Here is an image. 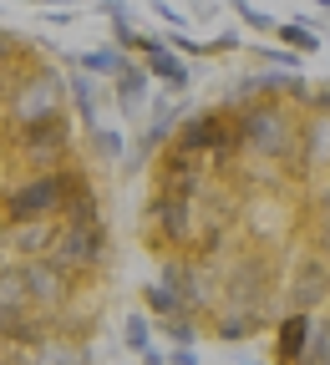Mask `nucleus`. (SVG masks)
<instances>
[{
	"instance_id": "31",
	"label": "nucleus",
	"mask_w": 330,
	"mask_h": 365,
	"mask_svg": "<svg viewBox=\"0 0 330 365\" xmlns=\"http://www.w3.org/2000/svg\"><path fill=\"white\" fill-rule=\"evenodd\" d=\"M153 16H158L168 31H188V11H178L173 0H153Z\"/></svg>"
},
{
	"instance_id": "15",
	"label": "nucleus",
	"mask_w": 330,
	"mask_h": 365,
	"mask_svg": "<svg viewBox=\"0 0 330 365\" xmlns=\"http://www.w3.org/2000/svg\"><path fill=\"white\" fill-rule=\"evenodd\" d=\"M310 325H315V314L305 309H279L274 314V345H269V365H300L305 355V340H310Z\"/></svg>"
},
{
	"instance_id": "18",
	"label": "nucleus",
	"mask_w": 330,
	"mask_h": 365,
	"mask_svg": "<svg viewBox=\"0 0 330 365\" xmlns=\"http://www.w3.org/2000/svg\"><path fill=\"white\" fill-rule=\"evenodd\" d=\"M61 71H66V112L81 132H91L102 122V86L91 76H81V71H71V66H61Z\"/></svg>"
},
{
	"instance_id": "28",
	"label": "nucleus",
	"mask_w": 330,
	"mask_h": 365,
	"mask_svg": "<svg viewBox=\"0 0 330 365\" xmlns=\"http://www.w3.org/2000/svg\"><path fill=\"white\" fill-rule=\"evenodd\" d=\"M143 314H148V319H168V314H183V309H178V299H173L158 279H148V284H143Z\"/></svg>"
},
{
	"instance_id": "29",
	"label": "nucleus",
	"mask_w": 330,
	"mask_h": 365,
	"mask_svg": "<svg viewBox=\"0 0 330 365\" xmlns=\"http://www.w3.org/2000/svg\"><path fill=\"white\" fill-rule=\"evenodd\" d=\"M234 16H239L259 41H264V36H274V21H279V16H269L264 6H254V0H234Z\"/></svg>"
},
{
	"instance_id": "19",
	"label": "nucleus",
	"mask_w": 330,
	"mask_h": 365,
	"mask_svg": "<svg viewBox=\"0 0 330 365\" xmlns=\"http://www.w3.org/2000/svg\"><path fill=\"white\" fill-rule=\"evenodd\" d=\"M26 360H31V365H97L86 340H66V335H56V330L46 335L36 350H26Z\"/></svg>"
},
{
	"instance_id": "2",
	"label": "nucleus",
	"mask_w": 330,
	"mask_h": 365,
	"mask_svg": "<svg viewBox=\"0 0 330 365\" xmlns=\"http://www.w3.org/2000/svg\"><path fill=\"white\" fill-rule=\"evenodd\" d=\"M91 182V163H66L51 173H21L11 182H0V223H21V218H56L66 198H76Z\"/></svg>"
},
{
	"instance_id": "17",
	"label": "nucleus",
	"mask_w": 330,
	"mask_h": 365,
	"mask_svg": "<svg viewBox=\"0 0 330 365\" xmlns=\"http://www.w3.org/2000/svg\"><path fill=\"white\" fill-rule=\"evenodd\" d=\"M132 56L127 51H117L112 41H102V46H86V51H61V66H71V71H81V76H91V81H112L122 66H127Z\"/></svg>"
},
{
	"instance_id": "30",
	"label": "nucleus",
	"mask_w": 330,
	"mask_h": 365,
	"mask_svg": "<svg viewBox=\"0 0 330 365\" xmlns=\"http://www.w3.org/2000/svg\"><path fill=\"white\" fill-rule=\"evenodd\" d=\"M209 46V56H234V51H244V31L239 26H224L214 41H204Z\"/></svg>"
},
{
	"instance_id": "12",
	"label": "nucleus",
	"mask_w": 330,
	"mask_h": 365,
	"mask_svg": "<svg viewBox=\"0 0 330 365\" xmlns=\"http://www.w3.org/2000/svg\"><path fill=\"white\" fill-rule=\"evenodd\" d=\"M132 56H143L137 66L148 71V81H158V91H168V97H188V86H194V66L163 46V31H143L137 46H132Z\"/></svg>"
},
{
	"instance_id": "23",
	"label": "nucleus",
	"mask_w": 330,
	"mask_h": 365,
	"mask_svg": "<svg viewBox=\"0 0 330 365\" xmlns=\"http://www.w3.org/2000/svg\"><path fill=\"white\" fill-rule=\"evenodd\" d=\"M153 335H163L168 345H194V350H199L204 319H194V314H168V319H153Z\"/></svg>"
},
{
	"instance_id": "11",
	"label": "nucleus",
	"mask_w": 330,
	"mask_h": 365,
	"mask_svg": "<svg viewBox=\"0 0 330 365\" xmlns=\"http://www.w3.org/2000/svg\"><path fill=\"white\" fill-rule=\"evenodd\" d=\"M285 309H305V314H320L330 304V254L310 249L295 259L290 269V284H285V299H279Z\"/></svg>"
},
{
	"instance_id": "9",
	"label": "nucleus",
	"mask_w": 330,
	"mask_h": 365,
	"mask_svg": "<svg viewBox=\"0 0 330 365\" xmlns=\"http://www.w3.org/2000/svg\"><path fill=\"white\" fill-rule=\"evenodd\" d=\"M153 193H163V198H183V203H204L209 198V188H214V178H209V168L199 163V158H183V153H173V148H163L153 163Z\"/></svg>"
},
{
	"instance_id": "39",
	"label": "nucleus",
	"mask_w": 330,
	"mask_h": 365,
	"mask_svg": "<svg viewBox=\"0 0 330 365\" xmlns=\"http://www.w3.org/2000/svg\"><path fill=\"white\" fill-rule=\"evenodd\" d=\"M239 365H264V360H254V355H244V360H239Z\"/></svg>"
},
{
	"instance_id": "1",
	"label": "nucleus",
	"mask_w": 330,
	"mask_h": 365,
	"mask_svg": "<svg viewBox=\"0 0 330 365\" xmlns=\"http://www.w3.org/2000/svg\"><path fill=\"white\" fill-rule=\"evenodd\" d=\"M214 309L204 319V330L224 345H244L264 335L279 314V269L274 249L239 244L229 254V264H214Z\"/></svg>"
},
{
	"instance_id": "27",
	"label": "nucleus",
	"mask_w": 330,
	"mask_h": 365,
	"mask_svg": "<svg viewBox=\"0 0 330 365\" xmlns=\"http://www.w3.org/2000/svg\"><path fill=\"white\" fill-rule=\"evenodd\" d=\"M153 345V319L143 314V309H132L127 319H122V350H132V355H143Z\"/></svg>"
},
{
	"instance_id": "10",
	"label": "nucleus",
	"mask_w": 330,
	"mask_h": 365,
	"mask_svg": "<svg viewBox=\"0 0 330 365\" xmlns=\"http://www.w3.org/2000/svg\"><path fill=\"white\" fill-rule=\"evenodd\" d=\"M325 163H330V112H305L300 137H295V158L285 168H290V178L310 182L315 193H325Z\"/></svg>"
},
{
	"instance_id": "4",
	"label": "nucleus",
	"mask_w": 330,
	"mask_h": 365,
	"mask_svg": "<svg viewBox=\"0 0 330 365\" xmlns=\"http://www.w3.org/2000/svg\"><path fill=\"white\" fill-rule=\"evenodd\" d=\"M234 132H239V153L259 168H285L295 158V137H300V112L285 102H244L234 107Z\"/></svg>"
},
{
	"instance_id": "26",
	"label": "nucleus",
	"mask_w": 330,
	"mask_h": 365,
	"mask_svg": "<svg viewBox=\"0 0 330 365\" xmlns=\"http://www.w3.org/2000/svg\"><path fill=\"white\" fill-rule=\"evenodd\" d=\"M300 365H330V319H325V309L315 314V325H310V340H305Z\"/></svg>"
},
{
	"instance_id": "34",
	"label": "nucleus",
	"mask_w": 330,
	"mask_h": 365,
	"mask_svg": "<svg viewBox=\"0 0 330 365\" xmlns=\"http://www.w3.org/2000/svg\"><path fill=\"white\" fill-rule=\"evenodd\" d=\"M21 41H26V36H16V31H6V26H0V61H6V56H16V51H21Z\"/></svg>"
},
{
	"instance_id": "37",
	"label": "nucleus",
	"mask_w": 330,
	"mask_h": 365,
	"mask_svg": "<svg viewBox=\"0 0 330 365\" xmlns=\"http://www.w3.org/2000/svg\"><path fill=\"white\" fill-rule=\"evenodd\" d=\"M137 360H143V365H163V350H158V345H148V350L137 355Z\"/></svg>"
},
{
	"instance_id": "16",
	"label": "nucleus",
	"mask_w": 330,
	"mask_h": 365,
	"mask_svg": "<svg viewBox=\"0 0 330 365\" xmlns=\"http://www.w3.org/2000/svg\"><path fill=\"white\" fill-rule=\"evenodd\" d=\"M274 46H285L295 56H320L325 51V16H290V21H274Z\"/></svg>"
},
{
	"instance_id": "33",
	"label": "nucleus",
	"mask_w": 330,
	"mask_h": 365,
	"mask_svg": "<svg viewBox=\"0 0 330 365\" xmlns=\"http://www.w3.org/2000/svg\"><path fill=\"white\" fill-rule=\"evenodd\" d=\"M163 365H204V360H199V350H194V345H173V350L163 355Z\"/></svg>"
},
{
	"instance_id": "35",
	"label": "nucleus",
	"mask_w": 330,
	"mask_h": 365,
	"mask_svg": "<svg viewBox=\"0 0 330 365\" xmlns=\"http://www.w3.org/2000/svg\"><path fill=\"white\" fill-rule=\"evenodd\" d=\"M86 6H91V11H102V16H112V11L127 6V0H86Z\"/></svg>"
},
{
	"instance_id": "24",
	"label": "nucleus",
	"mask_w": 330,
	"mask_h": 365,
	"mask_svg": "<svg viewBox=\"0 0 330 365\" xmlns=\"http://www.w3.org/2000/svg\"><path fill=\"white\" fill-rule=\"evenodd\" d=\"M107 31H112V46H117V51H127V56H132L137 36H143L148 26L132 16V6H122V11H112V16H107Z\"/></svg>"
},
{
	"instance_id": "13",
	"label": "nucleus",
	"mask_w": 330,
	"mask_h": 365,
	"mask_svg": "<svg viewBox=\"0 0 330 365\" xmlns=\"http://www.w3.org/2000/svg\"><path fill=\"white\" fill-rule=\"evenodd\" d=\"M16 269H21V284H26V304H31L36 314H46V319H56V314L81 294V289H76L71 279H61L46 259H21Z\"/></svg>"
},
{
	"instance_id": "21",
	"label": "nucleus",
	"mask_w": 330,
	"mask_h": 365,
	"mask_svg": "<svg viewBox=\"0 0 330 365\" xmlns=\"http://www.w3.org/2000/svg\"><path fill=\"white\" fill-rule=\"evenodd\" d=\"M81 143H86V158L102 163V168H117V163L127 158V132L112 127V122H97V127L81 137Z\"/></svg>"
},
{
	"instance_id": "14",
	"label": "nucleus",
	"mask_w": 330,
	"mask_h": 365,
	"mask_svg": "<svg viewBox=\"0 0 330 365\" xmlns=\"http://www.w3.org/2000/svg\"><path fill=\"white\" fill-rule=\"evenodd\" d=\"M107 86H112V97H107V102L117 107V117L132 122V127H143V112H148V97H153V81H148L143 66H137V56H132Z\"/></svg>"
},
{
	"instance_id": "5",
	"label": "nucleus",
	"mask_w": 330,
	"mask_h": 365,
	"mask_svg": "<svg viewBox=\"0 0 330 365\" xmlns=\"http://www.w3.org/2000/svg\"><path fill=\"white\" fill-rule=\"evenodd\" d=\"M56 112H66V71L56 56H41L21 81H11L0 91V132L31 127V122L56 117Z\"/></svg>"
},
{
	"instance_id": "25",
	"label": "nucleus",
	"mask_w": 330,
	"mask_h": 365,
	"mask_svg": "<svg viewBox=\"0 0 330 365\" xmlns=\"http://www.w3.org/2000/svg\"><path fill=\"white\" fill-rule=\"evenodd\" d=\"M249 56H254L259 66H274V71H305V56L285 51V46H274V41H254Z\"/></svg>"
},
{
	"instance_id": "20",
	"label": "nucleus",
	"mask_w": 330,
	"mask_h": 365,
	"mask_svg": "<svg viewBox=\"0 0 330 365\" xmlns=\"http://www.w3.org/2000/svg\"><path fill=\"white\" fill-rule=\"evenodd\" d=\"M46 335H51V319L26 309V314H11L6 325H0V350H36Z\"/></svg>"
},
{
	"instance_id": "32",
	"label": "nucleus",
	"mask_w": 330,
	"mask_h": 365,
	"mask_svg": "<svg viewBox=\"0 0 330 365\" xmlns=\"http://www.w3.org/2000/svg\"><path fill=\"white\" fill-rule=\"evenodd\" d=\"M41 21L51 26V31H61V26H76V11H71V6H46Z\"/></svg>"
},
{
	"instance_id": "36",
	"label": "nucleus",
	"mask_w": 330,
	"mask_h": 365,
	"mask_svg": "<svg viewBox=\"0 0 330 365\" xmlns=\"http://www.w3.org/2000/svg\"><path fill=\"white\" fill-rule=\"evenodd\" d=\"M0 365H31L26 350H0Z\"/></svg>"
},
{
	"instance_id": "8",
	"label": "nucleus",
	"mask_w": 330,
	"mask_h": 365,
	"mask_svg": "<svg viewBox=\"0 0 330 365\" xmlns=\"http://www.w3.org/2000/svg\"><path fill=\"white\" fill-rule=\"evenodd\" d=\"M158 284L178 299L183 314H194V319H209L214 309V264L194 259V254H163L158 259Z\"/></svg>"
},
{
	"instance_id": "3",
	"label": "nucleus",
	"mask_w": 330,
	"mask_h": 365,
	"mask_svg": "<svg viewBox=\"0 0 330 365\" xmlns=\"http://www.w3.org/2000/svg\"><path fill=\"white\" fill-rule=\"evenodd\" d=\"M0 153H6V168L11 173H51V168L76 163L81 132H76L71 112H56V117L31 122V127L0 132Z\"/></svg>"
},
{
	"instance_id": "22",
	"label": "nucleus",
	"mask_w": 330,
	"mask_h": 365,
	"mask_svg": "<svg viewBox=\"0 0 330 365\" xmlns=\"http://www.w3.org/2000/svg\"><path fill=\"white\" fill-rule=\"evenodd\" d=\"M56 223H61V228H102V223H107V213H102V193H97V188H81L76 198L61 203Z\"/></svg>"
},
{
	"instance_id": "7",
	"label": "nucleus",
	"mask_w": 330,
	"mask_h": 365,
	"mask_svg": "<svg viewBox=\"0 0 330 365\" xmlns=\"http://www.w3.org/2000/svg\"><path fill=\"white\" fill-rule=\"evenodd\" d=\"M199 208L183 203V198H163V193H148L143 203V244L163 259V254H194L199 244Z\"/></svg>"
},
{
	"instance_id": "6",
	"label": "nucleus",
	"mask_w": 330,
	"mask_h": 365,
	"mask_svg": "<svg viewBox=\"0 0 330 365\" xmlns=\"http://www.w3.org/2000/svg\"><path fill=\"white\" fill-rule=\"evenodd\" d=\"M41 259L51 264L61 279H71L76 289H86V284L107 269V259H112L107 223H102V228H61V234L51 239V249H46Z\"/></svg>"
},
{
	"instance_id": "38",
	"label": "nucleus",
	"mask_w": 330,
	"mask_h": 365,
	"mask_svg": "<svg viewBox=\"0 0 330 365\" xmlns=\"http://www.w3.org/2000/svg\"><path fill=\"white\" fill-rule=\"evenodd\" d=\"M325 6H330V0H310V16H325Z\"/></svg>"
},
{
	"instance_id": "40",
	"label": "nucleus",
	"mask_w": 330,
	"mask_h": 365,
	"mask_svg": "<svg viewBox=\"0 0 330 365\" xmlns=\"http://www.w3.org/2000/svg\"><path fill=\"white\" fill-rule=\"evenodd\" d=\"M0 264H6V254H0Z\"/></svg>"
}]
</instances>
